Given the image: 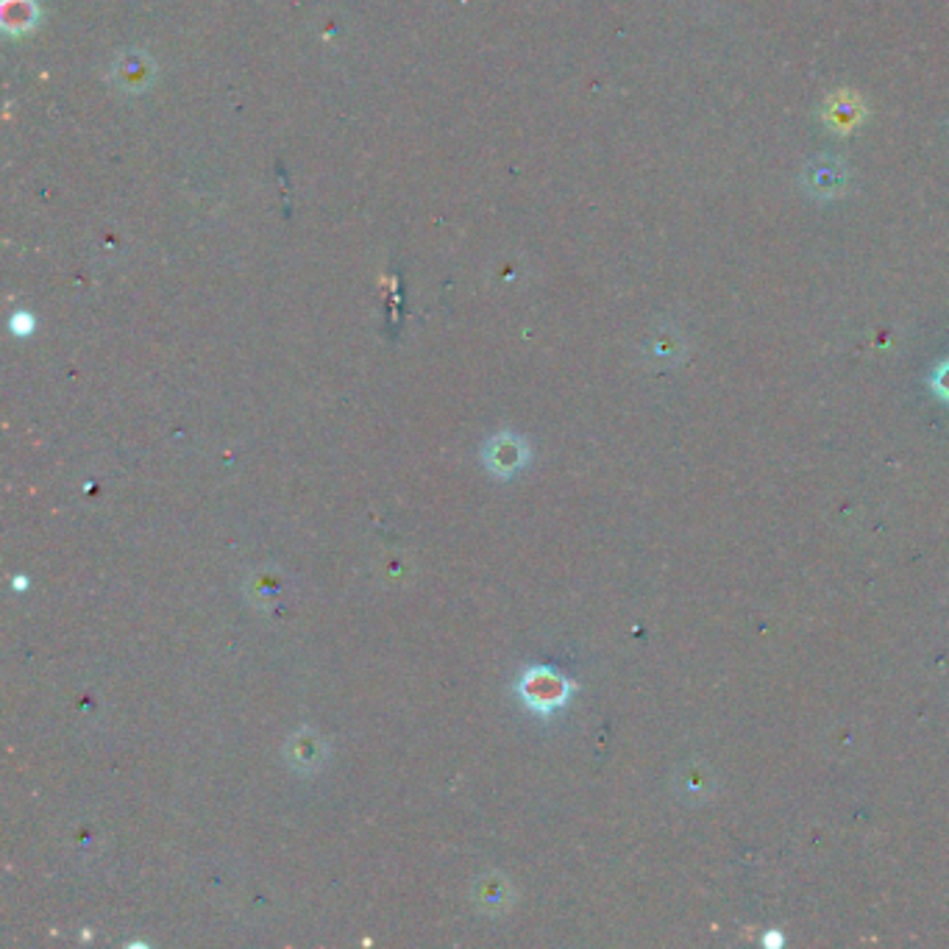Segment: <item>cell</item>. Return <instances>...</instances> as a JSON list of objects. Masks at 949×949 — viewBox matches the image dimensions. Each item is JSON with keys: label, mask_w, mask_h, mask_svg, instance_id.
<instances>
[{"label": "cell", "mask_w": 949, "mask_h": 949, "mask_svg": "<svg viewBox=\"0 0 949 949\" xmlns=\"http://www.w3.org/2000/svg\"><path fill=\"white\" fill-rule=\"evenodd\" d=\"M571 690H573L571 679L560 677V674L544 666L529 668L527 677H524L521 683L524 699H527V705L535 707L538 713H551L557 710V707H562L568 702V696H571Z\"/></svg>", "instance_id": "6da1fadb"}, {"label": "cell", "mask_w": 949, "mask_h": 949, "mask_svg": "<svg viewBox=\"0 0 949 949\" xmlns=\"http://www.w3.org/2000/svg\"><path fill=\"white\" fill-rule=\"evenodd\" d=\"M527 460V446L524 443H518L516 437H498L496 443L491 446V468L498 471V474H509V471H516L518 465Z\"/></svg>", "instance_id": "7a4b0ae2"}, {"label": "cell", "mask_w": 949, "mask_h": 949, "mask_svg": "<svg viewBox=\"0 0 949 949\" xmlns=\"http://www.w3.org/2000/svg\"><path fill=\"white\" fill-rule=\"evenodd\" d=\"M827 120L833 123L835 128L857 126V123H861V101L852 98V95H846V93L835 95V98H830Z\"/></svg>", "instance_id": "3957f363"}, {"label": "cell", "mask_w": 949, "mask_h": 949, "mask_svg": "<svg viewBox=\"0 0 949 949\" xmlns=\"http://www.w3.org/2000/svg\"><path fill=\"white\" fill-rule=\"evenodd\" d=\"M927 384H930V390L936 393V399L943 401V404L949 407V359H941V362L932 368Z\"/></svg>", "instance_id": "277c9868"}, {"label": "cell", "mask_w": 949, "mask_h": 949, "mask_svg": "<svg viewBox=\"0 0 949 949\" xmlns=\"http://www.w3.org/2000/svg\"><path fill=\"white\" fill-rule=\"evenodd\" d=\"M782 943H785V936H782L780 930H769L763 936V947H769V949H780Z\"/></svg>", "instance_id": "5b68a950"}]
</instances>
